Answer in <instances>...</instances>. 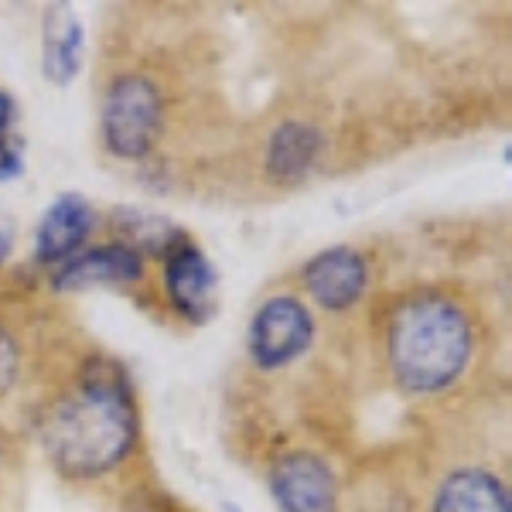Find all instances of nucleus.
I'll return each instance as SVG.
<instances>
[{"mask_svg":"<svg viewBox=\"0 0 512 512\" xmlns=\"http://www.w3.org/2000/svg\"><path fill=\"white\" fill-rule=\"evenodd\" d=\"M137 403L120 373H86L38 414V441L69 482H93L130 458L137 444Z\"/></svg>","mask_w":512,"mask_h":512,"instance_id":"nucleus-1","label":"nucleus"},{"mask_svg":"<svg viewBox=\"0 0 512 512\" xmlns=\"http://www.w3.org/2000/svg\"><path fill=\"white\" fill-rule=\"evenodd\" d=\"M475 355V325L458 297L417 291L396 301L383 325V359L393 383L410 396L444 393Z\"/></svg>","mask_w":512,"mask_h":512,"instance_id":"nucleus-2","label":"nucleus"},{"mask_svg":"<svg viewBox=\"0 0 512 512\" xmlns=\"http://www.w3.org/2000/svg\"><path fill=\"white\" fill-rule=\"evenodd\" d=\"M103 144L120 161H144L164 130V93L151 76L127 72L110 82L99 110Z\"/></svg>","mask_w":512,"mask_h":512,"instance_id":"nucleus-3","label":"nucleus"},{"mask_svg":"<svg viewBox=\"0 0 512 512\" xmlns=\"http://www.w3.org/2000/svg\"><path fill=\"white\" fill-rule=\"evenodd\" d=\"M250 359L267 373L287 369L315 342V315L301 297L277 294L260 304L250 321Z\"/></svg>","mask_w":512,"mask_h":512,"instance_id":"nucleus-4","label":"nucleus"},{"mask_svg":"<svg viewBox=\"0 0 512 512\" xmlns=\"http://www.w3.org/2000/svg\"><path fill=\"white\" fill-rule=\"evenodd\" d=\"M270 492L277 512H335L338 509V478L321 454L287 451L270 468Z\"/></svg>","mask_w":512,"mask_h":512,"instance_id":"nucleus-5","label":"nucleus"},{"mask_svg":"<svg viewBox=\"0 0 512 512\" xmlns=\"http://www.w3.org/2000/svg\"><path fill=\"white\" fill-rule=\"evenodd\" d=\"M164 294L171 308L192 325H205L216 315L219 304V277L212 260L195 243H181L164 256Z\"/></svg>","mask_w":512,"mask_h":512,"instance_id":"nucleus-6","label":"nucleus"},{"mask_svg":"<svg viewBox=\"0 0 512 512\" xmlns=\"http://www.w3.org/2000/svg\"><path fill=\"white\" fill-rule=\"evenodd\" d=\"M301 284L318 308L338 315V311H349L352 304L362 301L369 287V263L352 246H332V250H321L304 263Z\"/></svg>","mask_w":512,"mask_h":512,"instance_id":"nucleus-7","label":"nucleus"},{"mask_svg":"<svg viewBox=\"0 0 512 512\" xmlns=\"http://www.w3.org/2000/svg\"><path fill=\"white\" fill-rule=\"evenodd\" d=\"M96 205L79 192H65L45 209L35 229V256L45 267H62L76 253L86 250L96 233Z\"/></svg>","mask_w":512,"mask_h":512,"instance_id":"nucleus-8","label":"nucleus"},{"mask_svg":"<svg viewBox=\"0 0 512 512\" xmlns=\"http://www.w3.org/2000/svg\"><path fill=\"white\" fill-rule=\"evenodd\" d=\"M144 277V256L123 243L86 246L62 267H55V291H89V287H130Z\"/></svg>","mask_w":512,"mask_h":512,"instance_id":"nucleus-9","label":"nucleus"},{"mask_svg":"<svg viewBox=\"0 0 512 512\" xmlns=\"http://www.w3.org/2000/svg\"><path fill=\"white\" fill-rule=\"evenodd\" d=\"M431 512H512L509 489L485 468H458L441 482Z\"/></svg>","mask_w":512,"mask_h":512,"instance_id":"nucleus-10","label":"nucleus"},{"mask_svg":"<svg viewBox=\"0 0 512 512\" xmlns=\"http://www.w3.org/2000/svg\"><path fill=\"white\" fill-rule=\"evenodd\" d=\"M41 69L55 86H69L82 65V24L69 7H48L41 31Z\"/></svg>","mask_w":512,"mask_h":512,"instance_id":"nucleus-11","label":"nucleus"},{"mask_svg":"<svg viewBox=\"0 0 512 512\" xmlns=\"http://www.w3.org/2000/svg\"><path fill=\"white\" fill-rule=\"evenodd\" d=\"M321 154V130L304 120H287L270 134L267 175L277 181H301Z\"/></svg>","mask_w":512,"mask_h":512,"instance_id":"nucleus-12","label":"nucleus"},{"mask_svg":"<svg viewBox=\"0 0 512 512\" xmlns=\"http://www.w3.org/2000/svg\"><path fill=\"white\" fill-rule=\"evenodd\" d=\"M113 226L120 233L117 243L130 246L137 256H161L164 260L185 239V233L171 226L168 219L151 216V212H140V209H120L113 216Z\"/></svg>","mask_w":512,"mask_h":512,"instance_id":"nucleus-13","label":"nucleus"},{"mask_svg":"<svg viewBox=\"0 0 512 512\" xmlns=\"http://www.w3.org/2000/svg\"><path fill=\"white\" fill-rule=\"evenodd\" d=\"M18 376H21V342H18V335L0 321V396L11 393Z\"/></svg>","mask_w":512,"mask_h":512,"instance_id":"nucleus-14","label":"nucleus"},{"mask_svg":"<svg viewBox=\"0 0 512 512\" xmlns=\"http://www.w3.org/2000/svg\"><path fill=\"white\" fill-rule=\"evenodd\" d=\"M24 171V151L14 137H0V181H11Z\"/></svg>","mask_w":512,"mask_h":512,"instance_id":"nucleus-15","label":"nucleus"},{"mask_svg":"<svg viewBox=\"0 0 512 512\" xmlns=\"http://www.w3.org/2000/svg\"><path fill=\"white\" fill-rule=\"evenodd\" d=\"M14 239H18V226H14V219L7 216L4 209H0V263H4L7 256H11Z\"/></svg>","mask_w":512,"mask_h":512,"instance_id":"nucleus-16","label":"nucleus"},{"mask_svg":"<svg viewBox=\"0 0 512 512\" xmlns=\"http://www.w3.org/2000/svg\"><path fill=\"white\" fill-rule=\"evenodd\" d=\"M11 123H14V99L0 93V137H11Z\"/></svg>","mask_w":512,"mask_h":512,"instance_id":"nucleus-17","label":"nucleus"}]
</instances>
